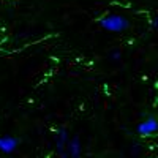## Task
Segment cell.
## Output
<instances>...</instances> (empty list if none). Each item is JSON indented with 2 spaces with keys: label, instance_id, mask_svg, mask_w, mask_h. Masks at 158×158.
<instances>
[{
  "label": "cell",
  "instance_id": "cell-1",
  "mask_svg": "<svg viewBox=\"0 0 158 158\" xmlns=\"http://www.w3.org/2000/svg\"><path fill=\"white\" fill-rule=\"evenodd\" d=\"M98 25L111 33H122L130 27V21L122 15H104L98 19Z\"/></svg>",
  "mask_w": 158,
  "mask_h": 158
},
{
  "label": "cell",
  "instance_id": "cell-2",
  "mask_svg": "<svg viewBox=\"0 0 158 158\" xmlns=\"http://www.w3.org/2000/svg\"><path fill=\"white\" fill-rule=\"evenodd\" d=\"M158 131V120L155 117H147L144 118L142 122L138 123L136 127V133L142 138H147V136H152Z\"/></svg>",
  "mask_w": 158,
  "mask_h": 158
},
{
  "label": "cell",
  "instance_id": "cell-3",
  "mask_svg": "<svg viewBox=\"0 0 158 158\" xmlns=\"http://www.w3.org/2000/svg\"><path fill=\"white\" fill-rule=\"evenodd\" d=\"M56 150L60 156H67V144L70 141V133L67 128H59L56 130Z\"/></svg>",
  "mask_w": 158,
  "mask_h": 158
},
{
  "label": "cell",
  "instance_id": "cell-4",
  "mask_svg": "<svg viewBox=\"0 0 158 158\" xmlns=\"http://www.w3.org/2000/svg\"><path fill=\"white\" fill-rule=\"evenodd\" d=\"M19 139L15 136H0V152L2 153H13L19 147Z\"/></svg>",
  "mask_w": 158,
  "mask_h": 158
},
{
  "label": "cell",
  "instance_id": "cell-5",
  "mask_svg": "<svg viewBox=\"0 0 158 158\" xmlns=\"http://www.w3.org/2000/svg\"><path fill=\"white\" fill-rule=\"evenodd\" d=\"M82 155V142L79 139V136H71L68 144H67V156L77 158Z\"/></svg>",
  "mask_w": 158,
  "mask_h": 158
},
{
  "label": "cell",
  "instance_id": "cell-6",
  "mask_svg": "<svg viewBox=\"0 0 158 158\" xmlns=\"http://www.w3.org/2000/svg\"><path fill=\"white\" fill-rule=\"evenodd\" d=\"M120 57H122V52H120V51H114V52H111V59H112V60H118Z\"/></svg>",
  "mask_w": 158,
  "mask_h": 158
},
{
  "label": "cell",
  "instance_id": "cell-7",
  "mask_svg": "<svg viewBox=\"0 0 158 158\" xmlns=\"http://www.w3.org/2000/svg\"><path fill=\"white\" fill-rule=\"evenodd\" d=\"M152 25H153L155 30H158V16H155V18L152 19Z\"/></svg>",
  "mask_w": 158,
  "mask_h": 158
}]
</instances>
